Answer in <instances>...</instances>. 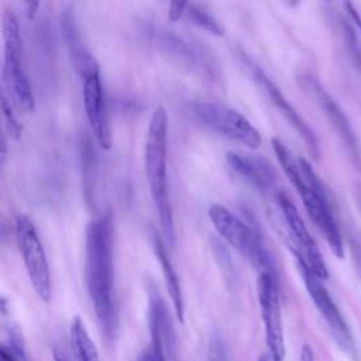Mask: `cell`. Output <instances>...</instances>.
I'll return each mask as SVG.
<instances>
[{"label":"cell","instance_id":"obj_1","mask_svg":"<svg viewBox=\"0 0 361 361\" xmlns=\"http://www.w3.org/2000/svg\"><path fill=\"white\" fill-rule=\"evenodd\" d=\"M86 283L96 317L106 334L116 329L113 223L109 214L87 224L85 238Z\"/></svg>","mask_w":361,"mask_h":361},{"label":"cell","instance_id":"obj_2","mask_svg":"<svg viewBox=\"0 0 361 361\" xmlns=\"http://www.w3.org/2000/svg\"><path fill=\"white\" fill-rule=\"evenodd\" d=\"M271 144L283 173L300 196L302 204L309 219L323 234L333 254L338 258H343V235L333 214V209L322 179L317 176L309 161L302 157L296 159L281 140L272 138Z\"/></svg>","mask_w":361,"mask_h":361},{"label":"cell","instance_id":"obj_3","mask_svg":"<svg viewBox=\"0 0 361 361\" xmlns=\"http://www.w3.org/2000/svg\"><path fill=\"white\" fill-rule=\"evenodd\" d=\"M168 113L158 106L149 120L145 140V175L149 193L159 220L162 235L169 247L175 243L173 212L168 185Z\"/></svg>","mask_w":361,"mask_h":361},{"label":"cell","instance_id":"obj_4","mask_svg":"<svg viewBox=\"0 0 361 361\" xmlns=\"http://www.w3.org/2000/svg\"><path fill=\"white\" fill-rule=\"evenodd\" d=\"M3 31V82L10 100L24 113L35 110V100L23 63V38L20 23L13 10H4Z\"/></svg>","mask_w":361,"mask_h":361},{"label":"cell","instance_id":"obj_5","mask_svg":"<svg viewBox=\"0 0 361 361\" xmlns=\"http://www.w3.org/2000/svg\"><path fill=\"white\" fill-rule=\"evenodd\" d=\"M207 216L219 235L230 247H233L261 272L275 275L272 257L258 233L251 226L244 223L228 207L220 203H213L207 210Z\"/></svg>","mask_w":361,"mask_h":361},{"label":"cell","instance_id":"obj_6","mask_svg":"<svg viewBox=\"0 0 361 361\" xmlns=\"http://www.w3.org/2000/svg\"><path fill=\"white\" fill-rule=\"evenodd\" d=\"M290 252L295 257L298 271L302 276V281L305 283L306 292L309 293L312 302L314 303L317 312L323 317L324 323L327 324L331 337L337 343V345L348 354L353 360H357V347L355 341L351 333V329L348 327L344 316L341 314L338 306L333 300L331 295L323 285V281L317 278V275L309 268L305 258L300 255V252L295 247H289Z\"/></svg>","mask_w":361,"mask_h":361},{"label":"cell","instance_id":"obj_7","mask_svg":"<svg viewBox=\"0 0 361 361\" xmlns=\"http://www.w3.org/2000/svg\"><path fill=\"white\" fill-rule=\"evenodd\" d=\"M190 114L210 130L234 140L250 149L261 147L262 140L259 131L240 111L219 103H192Z\"/></svg>","mask_w":361,"mask_h":361},{"label":"cell","instance_id":"obj_8","mask_svg":"<svg viewBox=\"0 0 361 361\" xmlns=\"http://www.w3.org/2000/svg\"><path fill=\"white\" fill-rule=\"evenodd\" d=\"M16 241L35 293L41 300L48 302L52 295L49 264L37 228L25 214L18 216L16 221Z\"/></svg>","mask_w":361,"mask_h":361},{"label":"cell","instance_id":"obj_9","mask_svg":"<svg viewBox=\"0 0 361 361\" xmlns=\"http://www.w3.org/2000/svg\"><path fill=\"white\" fill-rule=\"evenodd\" d=\"M257 295L261 320L265 333V341L271 361L285 360L283 324L279 302V292L275 275L261 272L257 281Z\"/></svg>","mask_w":361,"mask_h":361},{"label":"cell","instance_id":"obj_10","mask_svg":"<svg viewBox=\"0 0 361 361\" xmlns=\"http://www.w3.org/2000/svg\"><path fill=\"white\" fill-rule=\"evenodd\" d=\"M278 204L282 213V217L288 226V234H286V245L295 247L300 255L305 258L309 268L320 278L322 281L327 279L329 271L326 267V261L312 237L310 231L306 227V223L302 220L296 206L292 203V200L283 193H278Z\"/></svg>","mask_w":361,"mask_h":361},{"label":"cell","instance_id":"obj_11","mask_svg":"<svg viewBox=\"0 0 361 361\" xmlns=\"http://www.w3.org/2000/svg\"><path fill=\"white\" fill-rule=\"evenodd\" d=\"M83 106L99 147L103 149H110L113 138L100 71L87 75L83 79Z\"/></svg>","mask_w":361,"mask_h":361},{"label":"cell","instance_id":"obj_12","mask_svg":"<svg viewBox=\"0 0 361 361\" xmlns=\"http://www.w3.org/2000/svg\"><path fill=\"white\" fill-rule=\"evenodd\" d=\"M252 76L255 82L259 85V87L264 90V93H267L271 103L278 109V111L285 117V120L289 121L293 130L300 135L310 155L317 161L320 157V147H319L317 137L313 133V130L309 127V124L302 118L298 110L289 103V100H286V97L282 94L279 87L268 78V75L262 69L252 65Z\"/></svg>","mask_w":361,"mask_h":361},{"label":"cell","instance_id":"obj_13","mask_svg":"<svg viewBox=\"0 0 361 361\" xmlns=\"http://www.w3.org/2000/svg\"><path fill=\"white\" fill-rule=\"evenodd\" d=\"M302 86L316 99V102L319 103V106L323 109L326 117L329 118V121L331 123V126L334 127V130L337 131V134L340 135V138L343 140V142L345 144L347 151L350 152V155L353 157V159L361 165V151H360V145L357 142L355 134L353 131V127L347 118V116L344 114V111L341 110V107L337 104V102L319 85V82L306 75L302 76L300 79Z\"/></svg>","mask_w":361,"mask_h":361},{"label":"cell","instance_id":"obj_14","mask_svg":"<svg viewBox=\"0 0 361 361\" xmlns=\"http://www.w3.org/2000/svg\"><path fill=\"white\" fill-rule=\"evenodd\" d=\"M61 30H62V37L66 47L68 58L75 72L82 79H85L87 75L99 71L97 62L94 61L90 51L87 49V47L82 39V35L76 23V17L72 8H66L62 13Z\"/></svg>","mask_w":361,"mask_h":361},{"label":"cell","instance_id":"obj_15","mask_svg":"<svg viewBox=\"0 0 361 361\" xmlns=\"http://www.w3.org/2000/svg\"><path fill=\"white\" fill-rule=\"evenodd\" d=\"M226 159L231 171L250 183L255 190L265 195L274 189L276 175L272 165L267 159L261 157L241 155L234 151H228L226 154Z\"/></svg>","mask_w":361,"mask_h":361},{"label":"cell","instance_id":"obj_16","mask_svg":"<svg viewBox=\"0 0 361 361\" xmlns=\"http://www.w3.org/2000/svg\"><path fill=\"white\" fill-rule=\"evenodd\" d=\"M154 250H155V255L159 261V265H161V269H162V274H164L166 290H168V295L171 298L175 314H176L179 322H183L185 307H183V296H182L180 282H179L176 271H175V268L171 262V258L166 252V245L164 244L162 238L157 234L154 235Z\"/></svg>","mask_w":361,"mask_h":361},{"label":"cell","instance_id":"obj_17","mask_svg":"<svg viewBox=\"0 0 361 361\" xmlns=\"http://www.w3.org/2000/svg\"><path fill=\"white\" fill-rule=\"evenodd\" d=\"M69 337L71 348L76 361H100L97 348L79 316H76L71 324Z\"/></svg>","mask_w":361,"mask_h":361},{"label":"cell","instance_id":"obj_18","mask_svg":"<svg viewBox=\"0 0 361 361\" xmlns=\"http://www.w3.org/2000/svg\"><path fill=\"white\" fill-rule=\"evenodd\" d=\"M0 104H1V111H3V118H4V127H6V133L14 138V140H18L20 135H21V124L18 121V118L16 117L14 114V110L11 107V103H10V97L7 94H4L1 90H0Z\"/></svg>","mask_w":361,"mask_h":361},{"label":"cell","instance_id":"obj_19","mask_svg":"<svg viewBox=\"0 0 361 361\" xmlns=\"http://www.w3.org/2000/svg\"><path fill=\"white\" fill-rule=\"evenodd\" d=\"M183 16H188V18H189L193 24H196V25H199V27L207 30L209 32H213L214 35H223L221 27L213 20V17H212L210 14H207V13L203 11V10H200L199 7L196 8V7H193V6H188V8H186V11H185Z\"/></svg>","mask_w":361,"mask_h":361},{"label":"cell","instance_id":"obj_20","mask_svg":"<svg viewBox=\"0 0 361 361\" xmlns=\"http://www.w3.org/2000/svg\"><path fill=\"white\" fill-rule=\"evenodd\" d=\"M7 337H8V347L16 354L18 361H28L25 345H24V337L21 334V330L17 326H10L7 329Z\"/></svg>","mask_w":361,"mask_h":361},{"label":"cell","instance_id":"obj_21","mask_svg":"<svg viewBox=\"0 0 361 361\" xmlns=\"http://www.w3.org/2000/svg\"><path fill=\"white\" fill-rule=\"evenodd\" d=\"M188 6H189V0H169L168 20L171 23L179 21L183 17Z\"/></svg>","mask_w":361,"mask_h":361},{"label":"cell","instance_id":"obj_22","mask_svg":"<svg viewBox=\"0 0 361 361\" xmlns=\"http://www.w3.org/2000/svg\"><path fill=\"white\" fill-rule=\"evenodd\" d=\"M209 361H226V350L219 337H213L210 341Z\"/></svg>","mask_w":361,"mask_h":361},{"label":"cell","instance_id":"obj_23","mask_svg":"<svg viewBox=\"0 0 361 361\" xmlns=\"http://www.w3.org/2000/svg\"><path fill=\"white\" fill-rule=\"evenodd\" d=\"M24 1V11L28 21H34L37 18L41 0H23Z\"/></svg>","mask_w":361,"mask_h":361},{"label":"cell","instance_id":"obj_24","mask_svg":"<svg viewBox=\"0 0 361 361\" xmlns=\"http://www.w3.org/2000/svg\"><path fill=\"white\" fill-rule=\"evenodd\" d=\"M344 8L350 17V20L353 21V24L357 27V30L361 32V16L357 11V8L354 7V4L351 3V0H344Z\"/></svg>","mask_w":361,"mask_h":361},{"label":"cell","instance_id":"obj_25","mask_svg":"<svg viewBox=\"0 0 361 361\" xmlns=\"http://www.w3.org/2000/svg\"><path fill=\"white\" fill-rule=\"evenodd\" d=\"M6 127H4V118H3V111H1V104H0V155H4L7 151V140H6Z\"/></svg>","mask_w":361,"mask_h":361},{"label":"cell","instance_id":"obj_26","mask_svg":"<svg viewBox=\"0 0 361 361\" xmlns=\"http://www.w3.org/2000/svg\"><path fill=\"white\" fill-rule=\"evenodd\" d=\"M0 361H18L8 345L0 344Z\"/></svg>","mask_w":361,"mask_h":361},{"label":"cell","instance_id":"obj_27","mask_svg":"<svg viewBox=\"0 0 361 361\" xmlns=\"http://www.w3.org/2000/svg\"><path fill=\"white\" fill-rule=\"evenodd\" d=\"M300 361H316V357H314V353L312 350L310 345L305 344L300 350Z\"/></svg>","mask_w":361,"mask_h":361},{"label":"cell","instance_id":"obj_28","mask_svg":"<svg viewBox=\"0 0 361 361\" xmlns=\"http://www.w3.org/2000/svg\"><path fill=\"white\" fill-rule=\"evenodd\" d=\"M0 313L1 314L8 313V302L4 298H0Z\"/></svg>","mask_w":361,"mask_h":361},{"label":"cell","instance_id":"obj_29","mask_svg":"<svg viewBox=\"0 0 361 361\" xmlns=\"http://www.w3.org/2000/svg\"><path fill=\"white\" fill-rule=\"evenodd\" d=\"M54 358H55V361H68V360L63 357V354H59V353H55Z\"/></svg>","mask_w":361,"mask_h":361},{"label":"cell","instance_id":"obj_30","mask_svg":"<svg viewBox=\"0 0 361 361\" xmlns=\"http://www.w3.org/2000/svg\"><path fill=\"white\" fill-rule=\"evenodd\" d=\"M290 1H292V3H293V4H295V3H296V1H298V0H290Z\"/></svg>","mask_w":361,"mask_h":361},{"label":"cell","instance_id":"obj_31","mask_svg":"<svg viewBox=\"0 0 361 361\" xmlns=\"http://www.w3.org/2000/svg\"><path fill=\"white\" fill-rule=\"evenodd\" d=\"M327 1H329V0H327Z\"/></svg>","mask_w":361,"mask_h":361}]
</instances>
